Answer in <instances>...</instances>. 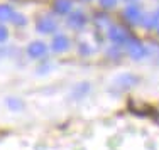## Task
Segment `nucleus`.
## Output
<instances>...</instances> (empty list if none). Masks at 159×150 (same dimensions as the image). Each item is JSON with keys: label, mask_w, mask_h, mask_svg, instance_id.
<instances>
[{"label": "nucleus", "mask_w": 159, "mask_h": 150, "mask_svg": "<svg viewBox=\"0 0 159 150\" xmlns=\"http://www.w3.org/2000/svg\"><path fill=\"white\" fill-rule=\"evenodd\" d=\"M46 51H48V47H46V44H44L43 41H34V42H31L27 46V54L34 59L43 58V56L46 54Z\"/></svg>", "instance_id": "20e7f679"}, {"label": "nucleus", "mask_w": 159, "mask_h": 150, "mask_svg": "<svg viewBox=\"0 0 159 150\" xmlns=\"http://www.w3.org/2000/svg\"><path fill=\"white\" fill-rule=\"evenodd\" d=\"M88 91H90V84L88 83H80V84L75 86V89H73V98L81 100Z\"/></svg>", "instance_id": "9b49d317"}, {"label": "nucleus", "mask_w": 159, "mask_h": 150, "mask_svg": "<svg viewBox=\"0 0 159 150\" xmlns=\"http://www.w3.org/2000/svg\"><path fill=\"white\" fill-rule=\"evenodd\" d=\"M7 106H9L12 111H20L22 108H24V103H22L20 98H14V96H10V98H7Z\"/></svg>", "instance_id": "ddd939ff"}, {"label": "nucleus", "mask_w": 159, "mask_h": 150, "mask_svg": "<svg viewBox=\"0 0 159 150\" xmlns=\"http://www.w3.org/2000/svg\"><path fill=\"white\" fill-rule=\"evenodd\" d=\"M7 39H9V31H7V27L0 25V44H2V42H5Z\"/></svg>", "instance_id": "dca6fc26"}, {"label": "nucleus", "mask_w": 159, "mask_h": 150, "mask_svg": "<svg viewBox=\"0 0 159 150\" xmlns=\"http://www.w3.org/2000/svg\"><path fill=\"white\" fill-rule=\"evenodd\" d=\"M12 20H14V24H16V25H24L25 24V17L20 15V14H14Z\"/></svg>", "instance_id": "2eb2a0df"}, {"label": "nucleus", "mask_w": 159, "mask_h": 150, "mask_svg": "<svg viewBox=\"0 0 159 150\" xmlns=\"http://www.w3.org/2000/svg\"><path fill=\"white\" fill-rule=\"evenodd\" d=\"M86 22H88V19H86V15L81 10H75V12L70 14V17H68V25H70V27H75V29L85 27Z\"/></svg>", "instance_id": "0eeeda50"}, {"label": "nucleus", "mask_w": 159, "mask_h": 150, "mask_svg": "<svg viewBox=\"0 0 159 150\" xmlns=\"http://www.w3.org/2000/svg\"><path fill=\"white\" fill-rule=\"evenodd\" d=\"M52 9H54L56 14L64 15L73 9V2L71 0H52Z\"/></svg>", "instance_id": "1a4fd4ad"}, {"label": "nucleus", "mask_w": 159, "mask_h": 150, "mask_svg": "<svg viewBox=\"0 0 159 150\" xmlns=\"http://www.w3.org/2000/svg\"><path fill=\"white\" fill-rule=\"evenodd\" d=\"M14 17V9L7 3H0V22L5 20H12Z\"/></svg>", "instance_id": "9d476101"}, {"label": "nucleus", "mask_w": 159, "mask_h": 150, "mask_svg": "<svg viewBox=\"0 0 159 150\" xmlns=\"http://www.w3.org/2000/svg\"><path fill=\"white\" fill-rule=\"evenodd\" d=\"M70 44H71L70 39H68L64 34H56L52 42H51V47L54 52H64V51L70 49Z\"/></svg>", "instance_id": "39448f33"}, {"label": "nucleus", "mask_w": 159, "mask_h": 150, "mask_svg": "<svg viewBox=\"0 0 159 150\" xmlns=\"http://www.w3.org/2000/svg\"><path fill=\"white\" fill-rule=\"evenodd\" d=\"M137 83H139V76H135V74H120V76H117L115 79H113L112 89L117 93H120V91H125V89L135 86Z\"/></svg>", "instance_id": "f257e3e1"}, {"label": "nucleus", "mask_w": 159, "mask_h": 150, "mask_svg": "<svg viewBox=\"0 0 159 150\" xmlns=\"http://www.w3.org/2000/svg\"><path fill=\"white\" fill-rule=\"evenodd\" d=\"M157 20H159V14H151V15L141 17V22H142V25H144V27H147V29H151V27H156Z\"/></svg>", "instance_id": "f8f14e48"}, {"label": "nucleus", "mask_w": 159, "mask_h": 150, "mask_svg": "<svg viewBox=\"0 0 159 150\" xmlns=\"http://www.w3.org/2000/svg\"><path fill=\"white\" fill-rule=\"evenodd\" d=\"M124 17H125L129 22H137V20H141V17H142L141 7L135 5V3H129V5L125 7V10H124Z\"/></svg>", "instance_id": "6e6552de"}, {"label": "nucleus", "mask_w": 159, "mask_h": 150, "mask_svg": "<svg viewBox=\"0 0 159 150\" xmlns=\"http://www.w3.org/2000/svg\"><path fill=\"white\" fill-rule=\"evenodd\" d=\"M117 2L119 0H98V3H100V7L102 9H113V7L117 5Z\"/></svg>", "instance_id": "4468645a"}, {"label": "nucleus", "mask_w": 159, "mask_h": 150, "mask_svg": "<svg viewBox=\"0 0 159 150\" xmlns=\"http://www.w3.org/2000/svg\"><path fill=\"white\" fill-rule=\"evenodd\" d=\"M127 52L132 59H142L146 56V47L137 39H127Z\"/></svg>", "instance_id": "7ed1b4c3"}, {"label": "nucleus", "mask_w": 159, "mask_h": 150, "mask_svg": "<svg viewBox=\"0 0 159 150\" xmlns=\"http://www.w3.org/2000/svg\"><path fill=\"white\" fill-rule=\"evenodd\" d=\"M125 2H134V0H125Z\"/></svg>", "instance_id": "f3484780"}, {"label": "nucleus", "mask_w": 159, "mask_h": 150, "mask_svg": "<svg viewBox=\"0 0 159 150\" xmlns=\"http://www.w3.org/2000/svg\"><path fill=\"white\" fill-rule=\"evenodd\" d=\"M157 34H159V25H157Z\"/></svg>", "instance_id": "a211bd4d"}, {"label": "nucleus", "mask_w": 159, "mask_h": 150, "mask_svg": "<svg viewBox=\"0 0 159 150\" xmlns=\"http://www.w3.org/2000/svg\"><path fill=\"white\" fill-rule=\"evenodd\" d=\"M108 39H110L113 44H125L129 36H127V32L124 31L122 27L113 25V27H110V31H108Z\"/></svg>", "instance_id": "423d86ee"}, {"label": "nucleus", "mask_w": 159, "mask_h": 150, "mask_svg": "<svg viewBox=\"0 0 159 150\" xmlns=\"http://www.w3.org/2000/svg\"><path fill=\"white\" fill-rule=\"evenodd\" d=\"M36 29H37V32H41V34H51L58 29V22L49 15H43L41 19H37Z\"/></svg>", "instance_id": "f03ea898"}]
</instances>
